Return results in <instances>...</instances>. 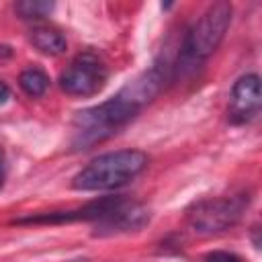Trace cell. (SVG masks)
I'll return each mask as SVG.
<instances>
[{
	"mask_svg": "<svg viewBox=\"0 0 262 262\" xmlns=\"http://www.w3.org/2000/svg\"><path fill=\"white\" fill-rule=\"evenodd\" d=\"M262 96H260V78L258 74L242 76L229 94L227 104V121L231 125H246L252 123L260 115Z\"/></svg>",
	"mask_w": 262,
	"mask_h": 262,
	"instance_id": "8992f818",
	"label": "cell"
},
{
	"mask_svg": "<svg viewBox=\"0 0 262 262\" xmlns=\"http://www.w3.org/2000/svg\"><path fill=\"white\" fill-rule=\"evenodd\" d=\"M10 55H12V49L8 45H2L0 43V57H10Z\"/></svg>",
	"mask_w": 262,
	"mask_h": 262,
	"instance_id": "5bb4252c",
	"label": "cell"
},
{
	"mask_svg": "<svg viewBox=\"0 0 262 262\" xmlns=\"http://www.w3.org/2000/svg\"><path fill=\"white\" fill-rule=\"evenodd\" d=\"M108 80V68L94 51L78 53L59 74V88L70 96H94Z\"/></svg>",
	"mask_w": 262,
	"mask_h": 262,
	"instance_id": "5b68a950",
	"label": "cell"
},
{
	"mask_svg": "<svg viewBox=\"0 0 262 262\" xmlns=\"http://www.w3.org/2000/svg\"><path fill=\"white\" fill-rule=\"evenodd\" d=\"M205 262H244L239 256L231 254V252H223V250H215V252H209L205 256Z\"/></svg>",
	"mask_w": 262,
	"mask_h": 262,
	"instance_id": "8fae6325",
	"label": "cell"
},
{
	"mask_svg": "<svg viewBox=\"0 0 262 262\" xmlns=\"http://www.w3.org/2000/svg\"><path fill=\"white\" fill-rule=\"evenodd\" d=\"M29 41L45 55H59L68 49L66 37L51 25H35L29 33Z\"/></svg>",
	"mask_w": 262,
	"mask_h": 262,
	"instance_id": "ba28073f",
	"label": "cell"
},
{
	"mask_svg": "<svg viewBox=\"0 0 262 262\" xmlns=\"http://www.w3.org/2000/svg\"><path fill=\"white\" fill-rule=\"evenodd\" d=\"M18 86H20V90L27 94V96H31V98H39V96H43L45 92H47V88H49V76L41 70V68H27V70H23L20 72V76H18Z\"/></svg>",
	"mask_w": 262,
	"mask_h": 262,
	"instance_id": "9c48e42d",
	"label": "cell"
},
{
	"mask_svg": "<svg viewBox=\"0 0 262 262\" xmlns=\"http://www.w3.org/2000/svg\"><path fill=\"white\" fill-rule=\"evenodd\" d=\"M4 176H6V156H4V149L0 147V188L4 184Z\"/></svg>",
	"mask_w": 262,
	"mask_h": 262,
	"instance_id": "4fadbf2b",
	"label": "cell"
},
{
	"mask_svg": "<svg viewBox=\"0 0 262 262\" xmlns=\"http://www.w3.org/2000/svg\"><path fill=\"white\" fill-rule=\"evenodd\" d=\"M149 164V156L141 149H117L106 151L88 162L74 178L72 188L82 192L113 190L129 184Z\"/></svg>",
	"mask_w": 262,
	"mask_h": 262,
	"instance_id": "7a4b0ae2",
	"label": "cell"
},
{
	"mask_svg": "<svg viewBox=\"0 0 262 262\" xmlns=\"http://www.w3.org/2000/svg\"><path fill=\"white\" fill-rule=\"evenodd\" d=\"M96 227L92 235H115V233H127L137 231L149 223V209L141 203H135L131 199H123L106 217L94 221Z\"/></svg>",
	"mask_w": 262,
	"mask_h": 262,
	"instance_id": "52a82bcc",
	"label": "cell"
},
{
	"mask_svg": "<svg viewBox=\"0 0 262 262\" xmlns=\"http://www.w3.org/2000/svg\"><path fill=\"white\" fill-rule=\"evenodd\" d=\"M248 205H250L248 192L201 199V201H194L186 209V221L201 235L221 233V231L233 227L242 219Z\"/></svg>",
	"mask_w": 262,
	"mask_h": 262,
	"instance_id": "277c9868",
	"label": "cell"
},
{
	"mask_svg": "<svg viewBox=\"0 0 262 262\" xmlns=\"http://www.w3.org/2000/svg\"><path fill=\"white\" fill-rule=\"evenodd\" d=\"M166 66L154 63L137 78L127 82L113 98L84 108L74 117V149H90L96 143L106 141L127 123H131L164 88Z\"/></svg>",
	"mask_w": 262,
	"mask_h": 262,
	"instance_id": "6da1fadb",
	"label": "cell"
},
{
	"mask_svg": "<svg viewBox=\"0 0 262 262\" xmlns=\"http://www.w3.org/2000/svg\"><path fill=\"white\" fill-rule=\"evenodd\" d=\"M53 2H47V0H20L14 4V10L20 18L25 20H39V18H45L49 16V12L53 10Z\"/></svg>",
	"mask_w": 262,
	"mask_h": 262,
	"instance_id": "30bf717a",
	"label": "cell"
},
{
	"mask_svg": "<svg viewBox=\"0 0 262 262\" xmlns=\"http://www.w3.org/2000/svg\"><path fill=\"white\" fill-rule=\"evenodd\" d=\"M8 100H10V88L4 82H0V106L6 104Z\"/></svg>",
	"mask_w": 262,
	"mask_h": 262,
	"instance_id": "7c38bea8",
	"label": "cell"
},
{
	"mask_svg": "<svg viewBox=\"0 0 262 262\" xmlns=\"http://www.w3.org/2000/svg\"><path fill=\"white\" fill-rule=\"evenodd\" d=\"M231 23V4L229 2H215L211 4L203 16L186 31L180 57L176 63V74L184 70L199 68L207 57L213 55V51L221 45L227 29Z\"/></svg>",
	"mask_w": 262,
	"mask_h": 262,
	"instance_id": "3957f363",
	"label": "cell"
},
{
	"mask_svg": "<svg viewBox=\"0 0 262 262\" xmlns=\"http://www.w3.org/2000/svg\"><path fill=\"white\" fill-rule=\"evenodd\" d=\"M68 262H88V260H84V258H76V260H68Z\"/></svg>",
	"mask_w": 262,
	"mask_h": 262,
	"instance_id": "9a60e30c",
	"label": "cell"
}]
</instances>
